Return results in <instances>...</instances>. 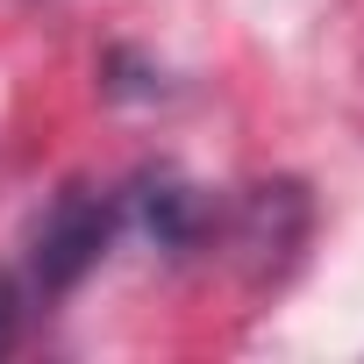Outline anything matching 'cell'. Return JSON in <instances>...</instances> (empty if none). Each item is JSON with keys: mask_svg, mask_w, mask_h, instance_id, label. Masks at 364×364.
Masks as SVG:
<instances>
[{"mask_svg": "<svg viewBox=\"0 0 364 364\" xmlns=\"http://www.w3.org/2000/svg\"><path fill=\"white\" fill-rule=\"evenodd\" d=\"M114 229H122V200H114V193H100V186H65V193L43 208L36 243H29V279H36V293H43V300L72 293V286L107 257Z\"/></svg>", "mask_w": 364, "mask_h": 364, "instance_id": "1", "label": "cell"}, {"mask_svg": "<svg viewBox=\"0 0 364 364\" xmlns=\"http://www.w3.org/2000/svg\"><path fill=\"white\" fill-rule=\"evenodd\" d=\"M122 215H136V229H143L157 250H171V257H186V250H200V243L215 236V200L193 193L186 178H171V171L136 178V193L122 200Z\"/></svg>", "mask_w": 364, "mask_h": 364, "instance_id": "2", "label": "cell"}, {"mask_svg": "<svg viewBox=\"0 0 364 364\" xmlns=\"http://www.w3.org/2000/svg\"><path fill=\"white\" fill-rule=\"evenodd\" d=\"M300 229H307V200H300V186H250V193L236 200V229H229V243L250 257L257 279H272V272L293 257Z\"/></svg>", "mask_w": 364, "mask_h": 364, "instance_id": "3", "label": "cell"}, {"mask_svg": "<svg viewBox=\"0 0 364 364\" xmlns=\"http://www.w3.org/2000/svg\"><path fill=\"white\" fill-rule=\"evenodd\" d=\"M15 328H22V286H15L8 272H0V350L15 343Z\"/></svg>", "mask_w": 364, "mask_h": 364, "instance_id": "4", "label": "cell"}]
</instances>
